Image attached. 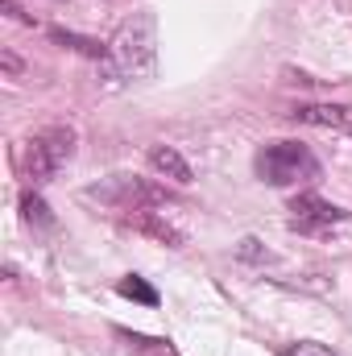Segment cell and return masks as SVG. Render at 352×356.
<instances>
[{"label": "cell", "instance_id": "cell-1", "mask_svg": "<svg viewBox=\"0 0 352 356\" xmlns=\"http://www.w3.org/2000/svg\"><path fill=\"white\" fill-rule=\"evenodd\" d=\"M108 67L125 79H150L158 67V21L154 13H133L108 42Z\"/></svg>", "mask_w": 352, "mask_h": 356}, {"label": "cell", "instance_id": "cell-2", "mask_svg": "<svg viewBox=\"0 0 352 356\" xmlns=\"http://www.w3.org/2000/svg\"><path fill=\"white\" fill-rule=\"evenodd\" d=\"M71 158H75V129L67 124H50L25 141V175L33 182H50Z\"/></svg>", "mask_w": 352, "mask_h": 356}, {"label": "cell", "instance_id": "cell-3", "mask_svg": "<svg viewBox=\"0 0 352 356\" xmlns=\"http://www.w3.org/2000/svg\"><path fill=\"white\" fill-rule=\"evenodd\" d=\"M257 175L269 186H290V182H303V178L319 175V162L315 154L303 145V141H273L257 154Z\"/></svg>", "mask_w": 352, "mask_h": 356}, {"label": "cell", "instance_id": "cell-4", "mask_svg": "<svg viewBox=\"0 0 352 356\" xmlns=\"http://www.w3.org/2000/svg\"><path fill=\"white\" fill-rule=\"evenodd\" d=\"M340 220H349V211L319 199V195H294L290 199V228H298V232H319V228H332Z\"/></svg>", "mask_w": 352, "mask_h": 356}, {"label": "cell", "instance_id": "cell-5", "mask_svg": "<svg viewBox=\"0 0 352 356\" xmlns=\"http://www.w3.org/2000/svg\"><path fill=\"white\" fill-rule=\"evenodd\" d=\"M294 124H315V129H352V112L340 104H303L286 112Z\"/></svg>", "mask_w": 352, "mask_h": 356}, {"label": "cell", "instance_id": "cell-6", "mask_svg": "<svg viewBox=\"0 0 352 356\" xmlns=\"http://www.w3.org/2000/svg\"><path fill=\"white\" fill-rule=\"evenodd\" d=\"M125 224L133 228V232H145V236H154V241H162V245H170V249H182V232H178L175 224L166 220V216H158V211H145V207H137V211H129L125 216Z\"/></svg>", "mask_w": 352, "mask_h": 356}, {"label": "cell", "instance_id": "cell-7", "mask_svg": "<svg viewBox=\"0 0 352 356\" xmlns=\"http://www.w3.org/2000/svg\"><path fill=\"white\" fill-rule=\"evenodd\" d=\"M150 166H154L162 178L178 182V186H186V182H191V162L178 154L175 145H150Z\"/></svg>", "mask_w": 352, "mask_h": 356}, {"label": "cell", "instance_id": "cell-8", "mask_svg": "<svg viewBox=\"0 0 352 356\" xmlns=\"http://www.w3.org/2000/svg\"><path fill=\"white\" fill-rule=\"evenodd\" d=\"M58 46H67V50H75V54H88L95 63H108V46H99V42H91V38H79V33H67V29H54L50 33Z\"/></svg>", "mask_w": 352, "mask_h": 356}, {"label": "cell", "instance_id": "cell-9", "mask_svg": "<svg viewBox=\"0 0 352 356\" xmlns=\"http://www.w3.org/2000/svg\"><path fill=\"white\" fill-rule=\"evenodd\" d=\"M125 298H133V302H141V307H158V290L145 282V277H137V273H129V277H120V286H116Z\"/></svg>", "mask_w": 352, "mask_h": 356}, {"label": "cell", "instance_id": "cell-10", "mask_svg": "<svg viewBox=\"0 0 352 356\" xmlns=\"http://www.w3.org/2000/svg\"><path fill=\"white\" fill-rule=\"evenodd\" d=\"M21 216H25V224H38V228H50L54 224V216H50V207H46L42 195H25L21 199Z\"/></svg>", "mask_w": 352, "mask_h": 356}, {"label": "cell", "instance_id": "cell-11", "mask_svg": "<svg viewBox=\"0 0 352 356\" xmlns=\"http://www.w3.org/2000/svg\"><path fill=\"white\" fill-rule=\"evenodd\" d=\"M237 257H241V261H269V253L262 249V241H253V236H245V241L237 245Z\"/></svg>", "mask_w": 352, "mask_h": 356}, {"label": "cell", "instance_id": "cell-12", "mask_svg": "<svg viewBox=\"0 0 352 356\" xmlns=\"http://www.w3.org/2000/svg\"><path fill=\"white\" fill-rule=\"evenodd\" d=\"M286 356H336L328 344H315V340H298V344H290Z\"/></svg>", "mask_w": 352, "mask_h": 356}, {"label": "cell", "instance_id": "cell-13", "mask_svg": "<svg viewBox=\"0 0 352 356\" xmlns=\"http://www.w3.org/2000/svg\"><path fill=\"white\" fill-rule=\"evenodd\" d=\"M0 63H4V75H21V58H17V54H8V50H4V54H0Z\"/></svg>", "mask_w": 352, "mask_h": 356}, {"label": "cell", "instance_id": "cell-14", "mask_svg": "<svg viewBox=\"0 0 352 356\" xmlns=\"http://www.w3.org/2000/svg\"><path fill=\"white\" fill-rule=\"evenodd\" d=\"M349 133H352V129H349Z\"/></svg>", "mask_w": 352, "mask_h": 356}]
</instances>
